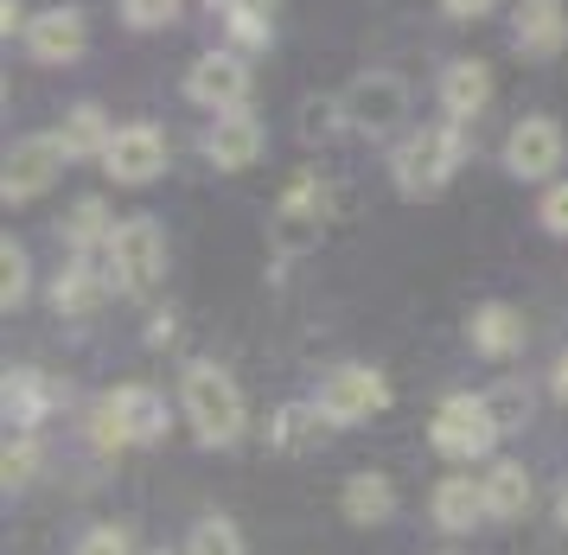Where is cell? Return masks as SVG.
Here are the masks:
<instances>
[{
    "instance_id": "28",
    "label": "cell",
    "mask_w": 568,
    "mask_h": 555,
    "mask_svg": "<svg viewBox=\"0 0 568 555\" xmlns=\"http://www.w3.org/2000/svg\"><path fill=\"white\" fill-rule=\"evenodd\" d=\"M338 128H345V102L338 97H307L301 102V141H307V148H326Z\"/></svg>"
},
{
    "instance_id": "17",
    "label": "cell",
    "mask_w": 568,
    "mask_h": 555,
    "mask_svg": "<svg viewBox=\"0 0 568 555\" xmlns=\"http://www.w3.org/2000/svg\"><path fill=\"white\" fill-rule=\"evenodd\" d=\"M435 97H440V109H447V122L479 115V109L491 102V64H486V58H454V64L440 71Z\"/></svg>"
},
{
    "instance_id": "26",
    "label": "cell",
    "mask_w": 568,
    "mask_h": 555,
    "mask_svg": "<svg viewBox=\"0 0 568 555\" xmlns=\"http://www.w3.org/2000/svg\"><path fill=\"white\" fill-rule=\"evenodd\" d=\"M180 555H243V531H236L224 511H205V517L192 524V536H185Z\"/></svg>"
},
{
    "instance_id": "33",
    "label": "cell",
    "mask_w": 568,
    "mask_h": 555,
    "mask_svg": "<svg viewBox=\"0 0 568 555\" xmlns=\"http://www.w3.org/2000/svg\"><path fill=\"white\" fill-rule=\"evenodd\" d=\"M78 555H134V549H129V531L122 524H97V531L78 536Z\"/></svg>"
},
{
    "instance_id": "29",
    "label": "cell",
    "mask_w": 568,
    "mask_h": 555,
    "mask_svg": "<svg viewBox=\"0 0 568 555\" xmlns=\"http://www.w3.org/2000/svg\"><path fill=\"white\" fill-rule=\"evenodd\" d=\"M39 473V441L32 434H7V454H0V485L20 492V485Z\"/></svg>"
},
{
    "instance_id": "31",
    "label": "cell",
    "mask_w": 568,
    "mask_h": 555,
    "mask_svg": "<svg viewBox=\"0 0 568 555\" xmlns=\"http://www.w3.org/2000/svg\"><path fill=\"white\" fill-rule=\"evenodd\" d=\"M486 408H491V422H498V434H511L530 415V390L524 383H498V390H486Z\"/></svg>"
},
{
    "instance_id": "23",
    "label": "cell",
    "mask_w": 568,
    "mask_h": 555,
    "mask_svg": "<svg viewBox=\"0 0 568 555\" xmlns=\"http://www.w3.org/2000/svg\"><path fill=\"white\" fill-rule=\"evenodd\" d=\"M338 505H345L352 524H389V517H396V485H389L384 473H352L345 492H338Z\"/></svg>"
},
{
    "instance_id": "18",
    "label": "cell",
    "mask_w": 568,
    "mask_h": 555,
    "mask_svg": "<svg viewBox=\"0 0 568 555\" xmlns=\"http://www.w3.org/2000/svg\"><path fill=\"white\" fill-rule=\"evenodd\" d=\"M511 39L524 58H556L568 46V13L562 0H524L511 13Z\"/></svg>"
},
{
    "instance_id": "25",
    "label": "cell",
    "mask_w": 568,
    "mask_h": 555,
    "mask_svg": "<svg viewBox=\"0 0 568 555\" xmlns=\"http://www.w3.org/2000/svg\"><path fill=\"white\" fill-rule=\"evenodd\" d=\"M486 511L491 517H524L530 511V473L517 460H498L486 473Z\"/></svg>"
},
{
    "instance_id": "4",
    "label": "cell",
    "mask_w": 568,
    "mask_h": 555,
    "mask_svg": "<svg viewBox=\"0 0 568 555\" xmlns=\"http://www.w3.org/2000/svg\"><path fill=\"white\" fill-rule=\"evenodd\" d=\"M109 275H115V294H154L166 281V230L154 218H122L115 224V243H109Z\"/></svg>"
},
{
    "instance_id": "37",
    "label": "cell",
    "mask_w": 568,
    "mask_h": 555,
    "mask_svg": "<svg viewBox=\"0 0 568 555\" xmlns=\"http://www.w3.org/2000/svg\"><path fill=\"white\" fill-rule=\"evenodd\" d=\"M549 390H556V403H568V352L556 357V371H549Z\"/></svg>"
},
{
    "instance_id": "7",
    "label": "cell",
    "mask_w": 568,
    "mask_h": 555,
    "mask_svg": "<svg viewBox=\"0 0 568 555\" xmlns=\"http://www.w3.org/2000/svg\"><path fill=\"white\" fill-rule=\"evenodd\" d=\"M64 141L58 134H20L13 148H7V167H0V199L7 204H32L52 192V179L64 173Z\"/></svg>"
},
{
    "instance_id": "13",
    "label": "cell",
    "mask_w": 568,
    "mask_h": 555,
    "mask_svg": "<svg viewBox=\"0 0 568 555\" xmlns=\"http://www.w3.org/2000/svg\"><path fill=\"white\" fill-rule=\"evenodd\" d=\"M20 46H27L39 64H78L83 46H90V20H83L78 7H45V13H32Z\"/></svg>"
},
{
    "instance_id": "2",
    "label": "cell",
    "mask_w": 568,
    "mask_h": 555,
    "mask_svg": "<svg viewBox=\"0 0 568 555\" xmlns=\"http://www.w3.org/2000/svg\"><path fill=\"white\" fill-rule=\"evenodd\" d=\"M460 160H466L460 122H435L403 134V148H389V179H396L403 199H435L440 185L460 173Z\"/></svg>"
},
{
    "instance_id": "20",
    "label": "cell",
    "mask_w": 568,
    "mask_h": 555,
    "mask_svg": "<svg viewBox=\"0 0 568 555\" xmlns=\"http://www.w3.org/2000/svg\"><path fill=\"white\" fill-rule=\"evenodd\" d=\"M486 517H491V511H486V480H466V473H454V480L435 485V524L447 536L473 531V524H486Z\"/></svg>"
},
{
    "instance_id": "27",
    "label": "cell",
    "mask_w": 568,
    "mask_h": 555,
    "mask_svg": "<svg viewBox=\"0 0 568 555\" xmlns=\"http://www.w3.org/2000/svg\"><path fill=\"white\" fill-rule=\"evenodd\" d=\"M27 294H32V262H27V250L7 236V243H0V306L13 313V306H27Z\"/></svg>"
},
{
    "instance_id": "15",
    "label": "cell",
    "mask_w": 568,
    "mask_h": 555,
    "mask_svg": "<svg viewBox=\"0 0 568 555\" xmlns=\"http://www.w3.org/2000/svg\"><path fill=\"white\" fill-rule=\"evenodd\" d=\"M262 148H268V134H262V122L250 115V109H231V115H217V122L205 128V160L217 167V173L256 167Z\"/></svg>"
},
{
    "instance_id": "11",
    "label": "cell",
    "mask_w": 568,
    "mask_h": 555,
    "mask_svg": "<svg viewBox=\"0 0 568 555\" xmlns=\"http://www.w3.org/2000/svg\"><path fill=\"white\" fill-rule=\"evenodd\" d=\"M562 153H568V134L556 115H524L505 134V173L511 179H556Z\"/></svg>"
},
{
    "instance_id": "9",
    "label": "cell",
    "mask_w": 568,
    "mask_h": 555,
    "mask_svg": "<svg viewBox=\"0 0 568 555\" xmlns=\"http://www.w3.org/2000/svg\"><path fill=\"white\" fill-rule=\"evenodd\" d=\"M185 97L211 109V115H231L250 102V58L243 51H205V58H192V71H185Z\"/></svg>"
},
{
    "instance_id": "32",
    "label": "cell",
    "mask_w": 568,
    "mask_h": 555,
    "mask_svg": "<svg viewBox=\"0 0 568 555\" xmlns=\"http://www.w3.org/2000/svg\"><path fill=\"white\" fill-rule=\"evenodd\" d=\"M122 20H129L134 32H154V26L180 20V0H122Z\"/></svg>"
},
{
    "instance_id": "12",
    "label": "cell",
    "mask_w": 568,
    "mask_h": 555,
    "mask_svg": "<svg viewBox=\"0 0 568 555\" xmlns=\"http://www.w3.org/2000/svg\"><path fill=\"white\" fill-rule=\"evenodd\" d=\"M103 173L115 179V185H154V179L166 173V134H160L154 122L115 128V141H109V153H103Z\"/></svg>"
},
{
    "instance_id": "1",
    "label": "cell",
    "mask_w": 568,
    "mask_h": 555,
    "mask_svg": "<svg viewBox=\"0 0 568 555\" xmlns=\"http://www.w3.org/2000/svg\"><path fill=\"white\" fill-rule=\"evenodd\" d=\"M180 408L205 447H236L243 428H250V403H243V390H236V377L224 364H185Z\"/></svg>"
},
{
    "instance_id": "34",
    "label": "cell",
    "mask_w": 568,
    "mask_h": 555,
    "mask_svg": "<svg viewBox=\"0 0 568 555\" xmlns=\"http://www.w3.org/2000/svg\"><path fill=\"white\" fill-rule=\"evenodd\" d=\"M537 218H542L549 236H568V179H556V185L537 199Z\"/></svg>"
},
{
    "instance_id": "14",
    "label": "cell",
    "mask_w": 568,
    "mask_h": 555,
    "mask_svg": "<svg viewBox=\"0 0 568 555\" xmlns=\"http://www.w3.org/2000/svg\"><path fill=\"white\" fill-rule=\"evenodd\" d=\"M109 294H115L109 255H71V262H64V269L52 275V306H58V313H71V320L97 313Z\"/></svg>"
},
{
    "instance_id": "21",
    "label": "cell",
    "mask_w": 568,
    "mask_h": 555,
    "mask_svg": "<svg viewBox=\"0 0 568 555\" xmlns=\"http://www.w3.org/2000/svg\"><path fill=\"white\" fill-rule=\"evenodd\" d=\"M326 415H320V403H282L275 415H268V447L275 454H313L320 441H326Z\"/></svg>"
},
{
    "instance_id": "8",
    "label": "cell",
    "mask_w": 568,
    "mask_h": 555,
    "mask_svg": "<svg viewBox=\"0 0 568 555\" xmlns=\"http://www.w3.org/2000/svg\"><path fill=\"white\" fill-rule=\"evenodd\" d=\"M428 441H435L440 460H479V454H491L498 422H491L486 396H447V403L435 408V422H428Z\"/></svg>"
},
{
    "instance_id": "19",
    "label": "cell",
    "mask_w": 568,
    "mask_h": 555,
    "mask_svg": "<svg viewBox=\"0 0 568 555\" xmlns=\"http://www.w3.org/2000/svg\"><path fill=\"white\" fill-rule=\"evenodd\" d=\"M466 339H473V352L479 357H517L524 352V313L517 306H505V301H486L473 320H466Z\"/></svg>"
},
{
    "instance_id": "36",
    "label": "cell",
    "mask_w": 568,
    "mask_h": 555,
    "mask_svg": "<svg viewBox=\"0 0 568 555\" xmlns=\"http://www.w3.org/2000/svg\"><path fill=\"white\" fill-rule=\"evenodd\" d=\"M27 13H20V0H0V32H7V39H13V32H20V39H27Z\"/></svg>"
},
{
    "instance_id": "10",
    "label": "cell",
    "mask_w": 568,
    "mask_h": 555,
    "mask_svg": "<svg viewBox=\"0 0 568 555\" xmlns=\"http://www.w3.org/2000/svg\"><path fill=\"white\" fill-rule=\"evenodd\" d=\"M320 230H326V199L313 192V179H294L287 199L268 211V250L307 255V250H320Z\"/></svg>"
},
{
    "instance_id": "30",
    "label": "cell",
    "mask_w": 568,
    "mask_h": 555,
    "mask_svg": "<svg viewBox=\"0 0 568 555\" xmlns=\"http://www.w3.org/2000/svg\"><path fill=\"white\" fill-rule=\"evenodd\" d=\"M224 26H231V46L243 51H268V39H275L268 13H256V7H224Z\"/></svg>"
},
{
    "instance_id": "38",
    "label": "cell",
    "mask_w": 568,
    "mask_h": 555,
    "mask_svg": "<svg viewBox=\"0 0 568 555\" xmlns=\"http://www.w3.org/2000/svg\"><path fill=\"white\" fill-rule=\"evenodd\" d=\"M211 7H256V13H268L275 0H211Z\"/></svg>"
},
{
    "instance_id": "22",
    "label": "cell",
    "mask_w": 568,
    "mask_h": 555,
    "mask_svg": "<svg viewBox=\"0 0 568 555\" xmlns=\"http://www.w3.org/2000/svg\"><path fill=\"white\" fill-rule=\"evenodd\" d=\"M58 141H64L71 160H103L109 141H115V122H109L97 102H83V109H71V115L58 122Z\"/></svg>"
},
{
    "instance_id": "3",
    "label": "cell",
    "mask_w": 568,
    "mask_h": 555,
    "mask_svg": "<svg viewBox=\"0 0 568 555\" xmlns=\"http://www.w3.org/2000/svg\"><path fill=\"white\" fill-rule=\"evenodd\" d=\"M166 428H173V408L148 383L109 390L103 403H97V415H90V434H97V447H109V454L115 447H154V441H166Z\"/></svg>"
},
{
    "instance_id": "40",
    "label": "cell",
    "mask_w": 568,
    "mask_h": 555,
    "mask_svg": "<svg viewBox=\"0 0 568 555\" xmlns=\"http://www.w3.org/2000/svg\"><path fill=\"white\" fill-rule=\"evenodd\" d=\"M148 555H166V549H148Z\"/></svg>"
},
{
    "instance_id": "35",
    "label": "cell",
    "mask_w": 568,
    "mask_h": 555,
    "mask_svg": "<svg viewBox=\"0 0 568 555\" xmlns=\"http://www.w3.org/2000/svg\"><path fill=\"white\" fill-rule=\"evenodd\" d=\"M491 7H498V0H440V13H447V20H486Z\"/></svg>"
},
{
    "instance_id": "16",
    "label": "cell",
    "mask_w": 568,
    "mask_h": 555,
    "mask_svg": "<svg viewBox=\"0 0 568 555\" xmlns=\"http://www.w3.org/2000/svg\"><path fill=\"white\" fill-rule=\"evenodd\" d=\"M0 408H7V428L13 434H32L58 408V383L45 371H32V364H13L0 377Z\"/></svg>"
},
{
    "instance_id": "5",
    "label": "cell",
    "mask_w": 568,
    "mask_h": 555,
    "mask_svg": "<svg viewBox=\"0 0 568 555\" xmlns=\"http://www.w3.org/2000/svg\"><path fill=\"white\" fill-rule=\"evenodd\" d=\"M345 128H358V134H396V128L409 122V77L403 71H358L345 90Z\"/></svg>"
},
{
    "instance_id": "39",
    "label": "cell",
    "mask_w": 568,
    "mask_h": 555,
    "mask_svg": "<svg viewBox=\"0 0 568 555\" xmlns=\"http://www.w3.org/2000/svg\"><path fill=\"white\" fill-rule=\"evenodd\" d=\"M556 517H562V531H568V480H562V492H556Z\"/></svg>"
},
{
    "instance_id": "24",
    "label": "cell",
    "mask_w": 568,
    "mask_h": 555,
    "mask_svg": "<svg viewBox=\"0 0 568 555\" xmlns=\"http://www.w3.org/2000/svg\"><path fill=\"white\" fill-rule=\"evenodd\" d=\"M64 243L78 255H109V243H115V218H109L103 199H78V211L64 218Z\"/></svg>"
},
{
    "instance_id": "6",
    "label": "cell",
    "mask_w": 568,
    "mask_h": 555,
    "mask_svg": "<svg viewBox=\"0 0 568 555\" xmlns=\"http://www.w3.org/2000/svg\"><path fill=\"white\" fill-rule=\"evenodd\" d=\"M313 403H320V415L333 428H352V422H371V415L389 408V377L377 364H338V371H326Z\"/></svg>"
}]
</instances>
